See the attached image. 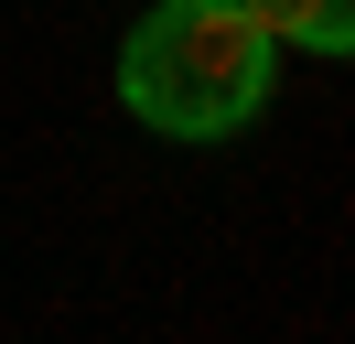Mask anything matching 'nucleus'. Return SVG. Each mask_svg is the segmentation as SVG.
I'll list each match as a JSON object with an SVG mask.
<instances>
[{"label":"nucleus","mask_w":355,"mask_h":344,"mask_svg":"<svg viewBox=\"0 0 355 344\" xmlns=\"http://www.w3.org/2000/svg\"><path fill=\"white\" fill-rule=\"evenodd\" d=\"M291 43H302V54H323V64H345V54H355V0H334V11H312V22H302Z\"/></svg>","instance_id":"nucleus-2"},{"label":"nucleus","mask_w":355,"mask_h":344,"mask_svg":"<svg viewBox=\"0 0 355 344\" xmlns=\"http://www.w3.org/2000/svg\"><path fill=\"white\" fill-rule=\"evenodd\" d=\"M237 11H248V22H259V33H269V43H291V33H302V22H312V11H334V0H237Z\"/></svg>","instance_id":"nucleus-3"},{"label":"nucleus","mask_w":355,"mask_h":344,"mask_svg":"<svg viewBox=\"0 0 355 344\" xmlns=\"http://www.w3.org/2000/svg\"><path fill=\"white\" fill-rule=\"evenodd\" d=\"M269 97H280V43L237 0H162L119 43V108L151 140H183V150L237 140L269 119Z\"/></svg>","instance_id":"nucleus-1"}]
</instances>
